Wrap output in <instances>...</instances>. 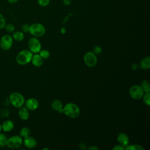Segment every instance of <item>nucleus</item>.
Returning a JSON list of instances; mask_svg holds the SVG:
<instances>
[{
    "label": "nucleus",
    "mask_w": 150,
    "mask_h": 150,
    "mask_svg": "<svg viewBox=\"0 0 150 150\" xmlns=\"http://www.w3.org/2000/svg\"><path fill=\"white\" fill-rule=\"evenodd\" d=\"M2 130L4 132H8L12 131L14 128V123L11 120H6L4 121L1 124Z\"/></svg>",
    "instance_id": "nucleus-14"
},
{
    "label": "nucleus",
    "mask_w": 150,
    "mask_h": 150,
    "mask_svg": "<svg viewBox=\"0 0 150 150\" xmlns=\"http://www.w3.org/2000/svg\"><path fill=\"white\" fill-rule=\"evenodd\" d=\"M6 23V19L4 16L0 12V29H4Z\"/></svg>",
    "instance_id": "nucleus-27"
},
{
    "label": "nucleus",
    "mask_w": 150,
    "mask_h": 150,
    "mask_svg": "<svg viewBox=\"0 0 150 150\" xmlns=\"http://www.w3.org/2000/svg\"><path fill=\"white\" fill-rule=\"evenodd\" d=\"M2 104L5 106V107H7L10 104V101L9 100V98H6L5 100H4L3 102H2Z\"/></svg>",
    "instance_id": "nucleus-32"
},
{
    "label": "nucleus",
    "mask_w": 150,
    "mask_h": 150,
    "mask_svg": "<svg viewBox=\"0 0 150 150\" xmlns=\"http://www.w3.org/2000/svg\"><path fill=\"white\" fill-rule=\"evenodd\" d=\"M13 38L9 35H4L0 39V47L4 50H9L13 45Z\"/></svg>",
    "instance_id": "nucleus-9"
},
{
    "label": "nucleus",
    "mask_w": 150,
    "mask_h": 150,
    "mask_svg": "<svg viewBox=\"0 0 150 150\" xmlns=\"http://www.w3.org/2000/svg\"><path fill=\"white\" fill-rule=\"evenodd\" d=\"M38 3L40 6L46 7L49 4L50 0H38Z\"/></svg>",
    "instance_id": "nucleus-29"
},
{
    "label": "nucleus",
    "mask_w": 150,
    "mask_h": 150,
    "mask_svg": "<svg viewBox=\"0 0 150 150\" xmlns=\"http://www.w3.org/2000/svg\"><path fill=\"white\" fill-rule=\"evenodd\" d=\"M60 31H61V32H62V33H64L66 32V29H65L64 28H63L61 29Z\"/></svg>",
    "instance_id": "nucleus-37"
},
{
    "label": "nucleus",
    "mask_w": 150,
    "mask_h": 150,
    "mask_svg": "<svg viewBox=\"0 0 150 150\" xmlns=\"http://www.w3.org/2000/svg\"><path fill=\"white\" fill-rule=\"evenodd\" d=\"M7 139H8V138L6 137V135L0 132V146L1 147H4L6 146Z\"/></svg>",
    "instance_id": "nucleus-23"
},
{
    "label": "nucleus",
    "mask_w": 150,
    "mask_h": 150,
    "mask_svg": "<svg viewBox=\"0 0 150 150\" xmlns=\"http://www.w3.org/2000/svg\"><path fill=\"white\" fill-rule=\"evenodd\" d=\"M117 141L120 145L125 147L129 144V139L128 135L124 132H120L117 135Z\"/></svg>",
    "instance_id": "nucleus-12"
},
{
    "label": "nucleus",
    "mask_w": 150,
    "mask_h": 150,
    "mask_svg": "<svg viewBox=\"0 0 150 150\" xmlns=\"http://www.w3.org/2000/svg\"><path fill=\"white\" fill-rule=\"evenodd\" d=\"M23 144V138L20 135H13L8 138L6 146L10 149L19 148Z\"/></svg>",
    "instance_id": "nucleus-5"
},
{
    "label": "nucleus",
    "mask_w": 150,
    "mask_h": 150,
    "mask_svg": "<svg viewBox=\"0 0 150 150\" xmlns=\"http://www.w3.org/2000/svg\"><path fill=\"white\" fill-rule=\"evenodd\" d=\"M71 0H63V3L66 6H69L71 4Z\"/></svg>",
    "instance_id": "nucleus-33"
},
{
    "label": "nucleus",
    "mask_w": 150,
    "mask_h": 150,
    "mask_svg": "<svg viewBox=\"0 0 150 150\" xmlns=\"http://www.w3.org/2000/svg\"><path fill=\"white\" fill-rule=\"evenodd\" d=\"M112 149L113 150H124L125 149V147H124L123 146H122V145L119 144V145H115Z\"/></svg>",
    "instance_id": "nucleus-31"
},
{
    "label": "nucleus",
    "mask_w": 150,
    "mask_h": 150,
    "mask_svg": "<svg viewBox=\"0 0 150 150\" xmlns=\"http://www.w3.org/2000/svg\"><path fill=\"white\" fill-rule=\"evenodd\" d=\"M10 104L16 108H21L25 104L24 96L19 92H13L9 96Z\"/></svg>",
    "instance_id": "nucleus-3"
},
{
    "label": "nucleus",
    "mask_w": 150,
    "mask_h": 150,
    "mask_svg": "<svg viewBox=\"0 0 150 150\" xmlns=\"http://www.w3.org/2000/svg\"><path fill=\"white\" fill-rule=\"evenodd\" d=\"M30 25L28 23H24L21 26V30L23 33H28L29 31Z\"/></svg>",
    "instance_id": "nucleus-30"
},
{
    "label": "nucleus",
    "mask_w": 150,
    "mask_h": 150,
    "mask_svg": "<svg viewBox=\"0 0 150 150\" xmlns=\"http://www.w3.org/2000/svg\"><path fill=\"white\" fill-rule=\"evenodd\" d=\"M33 53L27 49L21 50L16 56V62L21 66L26 65L31 62Z\"/></svg>",
    "instance_id": "nucleus-2"
},
{
    "label": "nucleus",
    "mask_w": 150,
    "mask_h": 150,
    "mask_svg": "<svg viewBox=\"0 0 150 150\" xmlns=\"http://www.w3.org/2000/svg\"><path fill=\"white\" fill-rule=\"evenodd\" d=\"M37 141L33 137L29 136L23 140V144L24 146L29 149H33L37 146Z\"/></svg>",
    "instance_id": "nucleus-11"
},
{
    "label": "nucleus",
    "mask_w": 150,
    "mask_h": 150,
    "mask_svg": "<svg viewBox=\"0 0 150 150\" xmlns=\"http://www.w3.org/2000/svg\"><path fill=\"white\" fill-rule=\"evenodd\" d=\"M32 64L36 67H39L43 64V59L40 57L39 53H34L33 54L31 62Z\"/></svg>",
    "instance_id": "nucleus-13"
},
{
    "label": "nucleus",
    "mask_w": 150,
    "mask_h": 150,
    "mask_svg": "<svg viewBox=\"0 0 150 150\" xmlns=\"http://www.w3.org/2000/svg\"><path fill=\"white\" fill-rule=\"evenodd\" d=\"M46 32L45 26L40 23H34L30 25L29 32L34 37L40 38L43 36Z\"/></svg>",
    "instance_id": "nucleus-4"
},
{
    "label": "nucleus",
    "mask_w": 150,
    "mask_h": 150,
    "mask_svg": "<svg viewBox=\"0 0 150 150\" xmlns=\"http://www.w3.org/2000/svg\"><path fill=\"white\" fill-rule=\"evenodd\" d=\"M92 52L96 54H100L102 52V48L99 45H95L93 47V50Z\"/></svg>",
    "instance_id": "nucleus-28"
},
{
    "label": "nucleus",
    "mask_w": 150,
    "mask_h": 150,
    "mask_svg": "<svg viewBox=\"0 0 150 150\" xmlns=\"http://www.w3.org/2000/svg\"><path fill=\"white\" fill-rule=\"evenodd\" d=\"M12 37L13 39L16 42H21L24 39V33L22 31H14L12 32Z\"/></svg>",
    "instance_id": "nucleus-18"
},
{
    "label": "nucleus",
    "mask_w": 150,
    "mask_h": 150,
    "mask_svg": "<svg viewBox=\"0 0 150 150\" xmlns=\"http://www.w3.org/2000/svg\"><path fill=\"white\" fill-rule=\"evenodd\" d=\"M29 50L32 53H38L42 49V45L39 40L36 37H32L28 41Z\"/></svg>",
    "instance_id": "nucleus-6"
},
{
    "label": "nucleus",
    "mask_w": 150,
    "mask_h": 150,
    "mask_svg": "<svg viewBox=\"0 0 150 150\" xmlns=\"http://www.w3.org/2000/svg\"><path fill=\"white\" fill-rule=\"evenodd\" d=\"M31 133V131L30 128L27 127H23L21 128L19 132V135L23 138H25L29 136H30Z\"/></svg>",
    "instance_id": "nucleus-19"
},
{
    "label": "nucleus",
    "mask_w": 150,
    "mask_h": 150,
    "mask_svg": "<svg viewBox=\"0 0 150 150\" xmlns=\"http://www.w3.org/2000/svg\"><path fill=\"white\" fill-rule=\"evenodd\" d=\"M142 98L145 105L148 106L150 105V93H145Z\"/></svg>",
    "instance_id": "nucleus-24"
},
{
    "label": "nucleus",
    "mask_w": 150,
    "mask_h": 150,
    "mask_svg": "<svg viewBox=\"0 0 150 150\" xmlns=\"http://www.w3.org/2000/svg\"><path fill=\"white\" fill-rule=\"evenodd\" d=\"M140 86L142 88L144 93H149L150 92V86L149 81L147 80H142L141 82Z\"/></svg>",
    "instance_id": "nucleus-20"
},
{
    "label": "nucleus",
    "mask_w": 150,
    "mask_h": 150,
    "mask_svg": "<svg viewBox=\"0 0 150 150\" xmlns=\"http://www.w3.org/2000/svg\"><path fill=\"white\" fill-rule=\"evenodd\" d=\"M38 53L43 59H47L50 55L49 51L47 49H41Z\"/></svg>",
    "instance_id": "nucleus-22"
},
{
    "label": "nucleus",
    "mask_w": 150,
    "mask_h": 150,
    "mask_svg": "<svg viewBox=\"0 0 150 150\" xmlns=\"http://www.w3.org/2000/svg\"><path fill=\"white\" fill-rule=\"evenodd\" d=\"M15 28V25L12 23H6L4 27L5 30L9 33H12L13 32H14Z\"/></svg>",
    "instance_id": "nucleus-25"
},
{
    "label": "nucleus",
    "mask_w": 150,
    "mask_h": 150,
    "mask_svg": "<svg viewBox=\"0 0 150 150\" xmlns=\"http://www.w3.org/2000/svg\"><path fill=\"white\" fill-rule=\"evenodd\" d=\"M8 2L10 4H16L19 0H7Z\"/></svg>",
    "instance_id": "nucleus-35"
},
{
    "label": "nucleus",
    "mask_w": 150,
    "mask_h": 150,
    "mask_svg": "<svg viewBox=\"0 0 150 150\" xmlns=\"http://www.w3.org/2000/svg\"><path fill=\"white\" fill-rule=\"evenodd\" d=\"M1 131H2V127H1V124H0V132H1Z\"/></svg>",
    "instance_id": "nucleus-38"
},
{
    "label": "nucleus",
    "mask_w": 150,
    "mask_h": 150,
    "mask_svg": "<svg viewBox=\"0 0 150 150\" xmlns=\"http://www.w3.org/2000/svg\"><path fill=\"white\" fill-rule=\"evenodd\" d=\"M18 115L20 119L22 120H27L30 115L29 110H28L25 107H21L19 108L18 111Z\"/></svg>",
    "instance_id": "nucleus-16"
},
{
    "label": "nucleus",
    "mask_w": 150,
    "mask_h": 150,
    "mask_svg": "<svg viewBox=\"0 0 150 150\" xmlns=\"http://www.w3.org/2000/svg\"><path fill=\"white\" fill-rule=\"evenodd\" d=\"M51 107L53 110L57 111L60 114H63V105L59 100H54L51 103Z\"/></svg>",
    "instance_id": "nucleus-15"
},
{
    "label": "nucleus",
    "mask_w": 150,
    "mask_h": 150,
    "mask_svg": "<svg viewBox=\"0 0 150 150\" xmlns=\"http://www.w3.org/2000/svg\"><path fill=\"white\" fill-rule=\"evenodd\" d=\"M138 67H139L138 64H137V63H133V64H132V66H131V68H132L134 70H137Z\"/></svg>",
    "instance_id": "nucleus-34"
},
{
    "label": "nucleus",
    "mask_w": 150,
    "mask_h": 150,
    "mask_svg": "<svg viewBox=\"0 0 150 150\" xmlns=\"http://www.w3.org/2000/svg\"><path fill=\"white\" fill-rule=\"evenodd\" d=\"M63 114L70 118H76L80 114L79 106L73 103H68L63 106Z\"/></svg>",
    "instance_id": "nucleus-1"
},
{
    "label": "nucleus",
    "mask_w": 150,
    "mask_h": 150,
    "mask_svg": "<svg viewBox=\"0 0 150 150\" xmlns=\"http://www.w3.org/2000/svg\"><path fill=\"white\" fill-rule=\"evenodd\" d=\"M25 107L30 111H34L38 109L39 106V101L35 98H29L25 101Z\"/></svg>",
    "instance_id": "nucleus-10"
},
{
    "label": "nucleus",
    "mask_w": 150,
    "mask_h": 150,
    "mask_svg": "<svg viewBox=\"0 0 150 150\" xmlns=\"http://www.w3.org/2000/svg\"><path fill=\"white\" fill-rule=\"evenodd\" d=\"M138 66L140 69L142 70H148L150 67V57L149 56H146L143 58L139 62Z\"/></svg>",
    "instance_id": "nucleus-17"
},
{
    "label": "nucleus",
    "mask_w": 150,
    "mask_h": 150,
    "mask_svg": "<svg viewBox=\"0 0 150 150\" xmlns=\"http://www.w3.org/2000/svg\"><path fill=\"white\" fill-rule=\"evenodd\" d=\"M43 149H49V148H43Z\"/></svg>",
    "instance_id": "nucleus-39"
},
{
    "label": "nucleus",
    "mask_w": 150,
    "mask_h": 150,
    "mask_svg": "<svg viewBox=\"0 0 150 150\" xmlns=\"http://www.w3.org/2000/svg\"><path fill=\"white\" fill-rule=\"evenodd\" d=\"M125 149L127 150H144V148L140 145L138 144H131V145H128Z\"/></svg>",
    "instance_id": "nucleus-21"
},
{
    "label": "nucleus",
    "mask_w": 150,
    "mask_h": 150,
    "mask_svg": "<svg viewBox=\"0 0 150 150\" xmlns=\"http://www.w3.org/2000/svg\"><path fill=\"white\" fill-rule=\"evenodd\" d=\"M9 112H10L9 110L6 107L0 108V117H4V118L8 117L9 115Z\"/></svg>",
    "instance_id": "nucleus-26"
},
{
    "label": "nucleus",
    "mask_w": 150,
    "mask_h": 150,
    "mask_svg": "<svg viewBox=\"0 0 150 150\" xmlns=\"http://www.w3.org/2000/svg\"><path fill=\"white\" fill-rule=\"evenodd\" d=\"M83 61L87 67H93L97 64V57L93 52H87L84 55Z\"/></svg>",
    "instance_id": "nucleus-8"
},
{
    "label": "nucleus",
    "mask_w": 150,
    "mask_h": 150,
    "mask_svg": "<svg viewBox=\"0 0 150 150\" xmlns=\"http://www.w3.org/2000/svg\"><path fill=\"white\" fill-rule=\"evenodd\" d=\"M98 149V147H97L96 146H93V145H91V146H90L88 148V149H96V150H97Z\"/></svg>",
    "instance_id": "nucleus-36"
},
{
    "label": "nucleus",
    "mask_w": 150,
    "mask_h": 150,
    "mask_svg": "<svg viewBox=\"0 0 150 150\" xmlns=\"http://www.w3.org/2000/svg\"><path fill=\"white\" fill-rule=\"evenodd\" d=\"M144 93H145L140 85H133L129 90V94L130 97L135 100H139L142 98Z\"/></svg>",
    "instance_id": "nucleus-7"
}]
</instances>
